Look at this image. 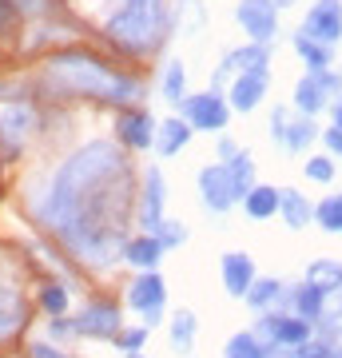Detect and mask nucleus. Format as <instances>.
<instances>
[{"mask_svg": "<svg viewBox=\"0 0 342 358\" xmlns=\"http://www.w3.org/2000/svg\"><path fill=\"white\" fill-rule=\"evenodd\" d=\"M318 136V128H315V115H299V120H294V124H287V128H283V148H287V152H303L306 143L315 140Z\"/></svg>", "mask_w": 342, "mask_h": 358, "instance_id": "obj_30", "label": "nucleus"}, {"mask_svg": "<svg viewBox=\"0 0 342 358\" xmlns=\"http://www.w3.org/2000/svg\"><path fill=\"white\" fill-rule=\"evenodd\" d=\"M140 179L143 183H140V192H136V223H140V231H155L167 219L164 171H159V167H148Z\"/></svg>", "mask_w": 342, "mask_h": 358, "instance_id": "obj_9", "label": "nucleus"}, {"mask_svg": "<svg viewBox=\"0 0 342 358\" xmlns=\"http://www.w3.org/2000/svg\"><path fill=\"white\" fill-rule=\"evenodd\" d=\"M227 176H231V187H235V199H243L255 187V159L247 152H239L235 159H227Z\"/></svg>", "mask_w": 342, "mask_h": 358, "instance_id": "obj_31", "label": "nucleus"}, {"mask_svg": "<svg viewBox=\"0 0 342 358\" xmlns=\"http://www.w3.org/2000/svg\"><path fill=\"white\" fill-rule=\"evenodd\" d=\"M330 124H334V128H342V92H339V100L330 103Z\"/></svg>", "mask_w": 342, "mask_h": 358, "instance_id": "obj_41", "label": "nucleus"}, {"mask_svg": "<svg viewBox=\"0 0 342 358\" xmlns=\"http://www.w3.org/2000/svg\"><path fill=\"white\" fill-rule=\"evenodd\" d=\"M306 279L315 282L318 291H339L342 287V263L339 259H315L311 267H306Z\"/></svg>", "mask_w": 342, "mask_h": 358, "instance_id": "obj_29", "label": "nucleus"}, {"mask_svg": "<svg viewBox=\"0 0 342 358\" xmlns=\"http://www.w3.org/2000/svg\"><path fill=\"white\" fill-rule=\"evenodd\" d=\"M271 4H275V8H287V4H294V0H271Z\"/></svg>", "mask_w": 342, "mask_h": 358, "instance_id": "obj_43", "label": "nucleus"}, {"mask_svg": "<svg viewBox=\"0 0 342 358\" xmlns=\"http://www.w3.org/2000/svg\"><path fill=\"white\" fill-rule=\"evenodd\" d=\"M187 143H191V128H187V120H183V115H167L164 124L155 128V152L164 155V159L179 155Z\"/></svg>", "mask_w": 342, "mask_h": 358, "instance_id": "obj_20", "label": "nucleus"}, {"mask_svg": "<svg viewBox=\"0 0 342 358\" xmlns=\"http://www.w3.org/2000/svg\"><path fill=\"white\" fill-rule=\"evenodd\" d=\"M127 358H152V355H143V350H140V355H127Z\"/></svg>", "mask_w": 342, "mask_h": 358, "instance_id": "obj_45", "label": "nucleus"}, {"mask_svg": "<svg viewBox=\"0 0 342 358\" xmlns=\"http://www.w3.org/2000/svg\"><path fill=\"white\" fill-rule=\"evenodd\" d=\"M124 307L131 310L148 331L159 327L164 315H167V282H164V275H159V271H140L136 279L127 282Z\"/></svg>", "mask_w": 342, "mask_h": 358, "instance_id": "obj_4", "label": "nucleus"}, {"mask_svg": "<svg viewBox=\"0 0 342 358\" xmlns=\"http://www.w3.org/2000/svg\"><path fill=\"white\" fill-rule=\"evenodd\" d=\"M148 334H152V331H148L143 322H140V327H120V334L112 338V346H120L124 355H140L143 346H148Z\"/></svg>", "mask_w": 342, "mask_h": 358, "instance_id": "obj_34", "label": "nucleus"}, {"mask_svg": "<svg viewBox=\"0 0 342 358\" xmlns=\"http://www.w3.org/2000/svg\"><path fill=\"white\" fill-rule=\"evenodd\" d=\"M219 275H223V291L231 299H243V294L251 291V282L259 279V271H255V259L247 251H227L223 263H219Z\"/></svg>", "mask_w": 342, "mask_h": 358, "instance_id": "obj_16", "label": "nucleus"}, {"mask_svg": "<svg viewBox=\"0 0 342 358\" xmlns=\"http://www.w3.org/2000/svg\"><path fill=\"white\" fill-rule=\"evenodd\" d=\"M339 92H342L339 72H330V68L306 72V76L299 80V88H294V108H299L303 115H318L322 108H327V96H339Z\"/></svg>", "mask_w": 342, "mask_h": 358, "instance_id": "obj_11", "label": "nucleus"}, {"mask_svg": "<svg viewBox=\"0 0 342 358\" xmlns=\"http://www.w3.org/2000/svg\"><path fill=\"white\" fill-rule=\"evenodd\" d=\"M44 338H48V343H56V346L76 343V322H72V315H60V319L44 322Z\"/></svg>", "mask_w": 342, "mask_h": 358, "instance_id": "obj_36", "label": "nucleus"}, {"mask_svg": "<svg viewBox=\"0 0 342 358\" xmlns=\"http://www.w3.org/2000/svg\"><path fill=\"white\" fill-rule=\"evenodd\" d=\"M315 223L330 235H342V192L339 195H327L322 203H315Z\"/></svg>", "mask_w": 342, "mask_h": 358, "instance_id": "obj_33", "label": "nucleus"}, {"mask_svg": "<svg viewBox=\"0 0 342 358\" xmlns=\"http://www.w3.org/2000/svg\"><path fill=\"white\" fill-rule=\"evenodd\" d=\"M179 115L187 120L191 131H223L231 124V103L223 92L207 88V92H195L187 100L179 103Z\"/></svg>", "mask_w": 342, "mask_h": 358, "instance_id": "obj_6", "label": "nucleus"}, {"mask_svg": "<svg viewBox=\"0 0 342 358\" xmlns=\"http://www.w3.org/2000/svg\"><path fill=\"white\" fill-rule=\"evenodd\" d=\"M259 64H266V44H247V48H235V52H227V60L219 64V80L235 76V72H243V68H259Z\"/></svg>", "mask_w": 342, "mask_h": 358, "instance_id": "obj_27", "label": "nucleus"}, {"mask_svg": "<svg viewBox=\"0 0 342 358\" xmlns=\"http://www.w3.org/2000/svg\"><path fill=\"white\" fill-rule=\"evenodd\" d=\"M44 80L56 96H80V100H100L112 108H131L143 100V80L131 72H120L104 56L88 48H60L44 60Z\"/></svg>", "mask_w": 342, "mask_h": 358, "instance_id": "obj_2", "label": "nucleus"}, {"mask_svg": "<svg viewBox=\"0 0 342 358\" xmlns=\"http://www.w3.org/2000/svg\"><path fill=\"white\" fill-rule=\"evenodd\" d=\"M152 235L164 243V251H176V247L187 243V223H179V219H164V223H159Z\"/></svg>", "mask_w": 342, "mask_h": 358, "instance_id": "obj_35", "label": "nucleus"}, {"mask_svg": "<svg viewBox=\"0 0 342 358\" xmlns=\"http://www.w3.org/2000/svg\"><path fill=\"white\" fill-rule=\"evenodd\" d=\"M32 128V108H4L0 112V143H4V159L24 152V136Z\"/></svg>", "mask_w": 342, "mask_h": 358, "instance_id": "obj_17", "label": "nucleus"}, {"mask_svg": "<svg viewBox=\"0 0 342 358\" xmlns=\"http://www.w3.org/2000/svg\"><path fill=\"white\" fill-rule=\"evenodd\" d=\"M72 322H76V338L112 343L115 334H120V327H124V307H120L115 299H108V294H96V299H88V303L72 315Z\"/></svg>", "mask_w": 342, "mask_h": 358, "instance_id": "obj_5", "label": "nucleus"}, {"mask_svg": "<svg viewBox=\"0 0 342 358\" xmlns=\"http://www.w3.org/2000/svg\"><path fill=\"white\" fill-rule=\"evenodd\" d=\"M13 20H16V0H0V40L13 28Z\"/></svg>", "mask_w": 342, "mask_h": 358, "instance_id": "obj_38", "label": "nucleus"}, {"mask_svg": "<svg viewBox=\"0 0 342 358\" xmlns=\"http://www.w3.org/2000/svg\"><path fill=\"white\" fill-rule=\"evenodd\" d=\"M283 291H287V287H283V279H255L251 291L243 294V303H247L255 315H271V307L283 299Z\"/></svg>", "mask_w": 342, "mask_h": 358, "instance_id": "obj_25", "label": "nucleus"}, {"mask_svg": "<svg viewBox=\"0 0 342 358\" xmlns=\"http://www.w3.org/2000/svg\"><path fill=\"white\" fill-rule=\"evenodd\" d=\"M294 52H299V60H303L311 72H322V68H330V60H334L330 44H318V40L303 36V32H294Z\"/></svg>", "mask_w": 342, "mask_h": 358, "instance_id": "obj_28", "label": "nucleus"}, {"mask_svg": "<svg viewBox=\"0 0 342 358\" xmlns=\"http://www.w3.org/2000/svg\"><path fill=\"white\" fill-rule=\"evenodd\" d=\"M334 327H342V307H339V315H334Z\"/></svg>", "mask_w": 342, "mask_h": 358, "instance_id": "obj_44", "label": "nucleus"}, {"mask_svg": "<svg viewBox=\"0 0 342 358\" xmlns=\"http://www.w3.org/2000/svg\"><path fill=\"white\" fill-rule=\"evenodd\" d=\"M195 331H199V319H195L187 307H179L176 315L167 319V334H171L167 343H171V350H176V355H191V350H195Z\"/></svg>", "mask_w": 342, "mask_h": 358, "instance_id": "obj_22", "label": "nucleus"}, {"mask_svg": "<svg viewBox=\"0 0 342 358\" xmlns=\"http://www.w3.org/2000/svg\"><path fill=\"white\" fill-rule=\"evenodd\" d=\"M68 358H76V355H68Z\"/></svg>", "mask_w": 342, "mask_h": 358, "instance_id": "obj_47", "label": "nucleus"}, {"mask_svg": "<svg viewBox=\"0 0 342 358\" xmlns=\"http://www.w3.org/2000/svg\"><path fill=\"white\" fill-rule=\"evenodd\" d=\"M322 143H327L334 155H342V128H334V124H330V128L322 131Z\"/></svg>", "mask_w": 342, "mask_h": 358, "instance_id": "obj_39", "label": "nucleus"}, {"mask_svg": "<svg viewBox=\"0 0 342 358\" xmlns=\"http://www.w3.org/2000/svg\"><path fill=\"white\" fill-rule=\"evenodd\" d=\"M124 4H143V8H159L164 0H124Z\"/></svg>", "mask_w": 342, "mask_h": 358, "instance_id": "obj_42", "label": "nucleus"}, {"mask_svg": "<svg viewBox=\"0 0 342 358\" xmlns=\"http://www.w3.org/2000/svg\"><path fill=\"white\" fill-rule=\"evenodd\" d=\"M334 358H342V355H334Z\"/></svg>", "mask_w": 342, "mask_h": 358, "instance_id": "obj_48", "label": "nucleus"}, {"mask_svg": "<svg viewBox=\"0 0 342 358\" xmlns=\"http://www.w3.org/2000/svg\"><path fill=\"white\" fill-rule=\"evenodd\" d=\"M239 203H243V211H247V219H255V223L275 219L279 215V187H271V183H255Z\"/></svg>", "mask_w": 342, "mask_h": 358, "instance_id": "obj_21", "label": "nucleus"}, {"mask_svg": "<svg viewBox=\"0 0 342 358\" xmlns=\"http://www.w3.org/2000/svg\"><path fill=\"white\" fill-rule=\"evenodd\" d=\"M266 84H271V72H266V64L235 72V76H231V84H227L231 112H255V108L263 103V96H266Z\"/></svg>", "mask_w": 342, "mask_h": 358, "instance_id": "obj_13", "label": "nucleus"}, {"mask_svg": "<svg viewBox=\"0 0 342 358\" xmlns=\"http://www.w3.org/2000/svg\"><path fill=\"white\" fill-rule=\"evenodd\" d=\"M235 20L251 36V44H271V40L279 36V8L271 0H239Z\"/></svg>", "mask_w": 342, "mask_h": 358, "instance_id": "obj_10", "label": "nucleus"}, {"mask_svg": "<svg viewBox=\"0 0 342 358\" xmlns=\"http://www.w3.org/2000/svg\"><path fill=\"white\" fill-rule=\"evenodd\" d=\"M243 148L235 140H219V164H227V159H235V155H239Z\"/></svg>", "mask_w": 342, "mask_h": 358, "instance_id": "obj_40", "label": "nucleus"}, {"mask_svg": "<svg viewBox=\"0 0 342 358\" xmlns=\"http://www.w3.org/2000/svg\"><path fill=\"white\" fill-rule=\"evenodd\" d=\"M171 32V16L167 8H143V4H124L120 13H112L104 20V36L112 40L115 52L124 56H152L159 52V44Z\"/></svg>", "mask_w": 342, "mask_h": 358, "instance_id": "obj_3", "label": "nucleus"}, {"mask_svg": "<svg viewBox=\"0 0 342 358\" xmlns=\"http://www.w3.org/2000/svg\"><path fill=\"white\" fill-rule=\"evenodd\" d=\"M275 350L259 338L255 331H239V334H231L227 346H223V358H271Z\"/></svg>", "mask_w": 342, "mask_h": 358, "instance_id": "obj_26", "label": "nucleus"}, {"mask_svg": "<svg viewBox=\"0 0 342 358\" xmlns=\"http://www.w3.org/2000/svg\"><path fill=\"white\" fill-rule=\"evenodd\" d=\"M159 92H164V100L176 103V108L187 100V68L179 64V60H171V64L164 68V88Z\"/></svg>", "mask_w": 342, "mask_h": 358, "instance_id": "obj_32", "label": "nucleus"}, {"mask_svg": "<svg viewBox=\"0 0 342 358\" xmlns=\"http://www.w3.org/2000/svg\"><path fill=\"white\" fill-rule=\"evenodd\" d=\"M36 307L44 319H60V315H72V291H68V282L60 279H48L40 287L36 294Z\"/></svg>", "mask_w": 342, "mask_h": 358, "instance_id": "obj_23", "label": "nucleus"}, {"mask_svg": "<svg viewBox=\"0 0 342 358\" xmlns=\"http://www.w3.org/2000/svg\"><path fill=\"white\" fill-rule=\"evenodd\" d=\"M306 179L311 183H330L334 179V159L330 155H311L306 159Z\"/></svg>", "mask_w": 342, "mask_h": 358, "instance_id": "obj_37", "label": "nucleus"}, {"mask_svg": "<svg viewBox=\"0 0 342 358\" xmlns=\"http://www.w3.org/2000/svg\"><path fill=\"white\" fill-rule=\"evenodd\" d=\"M155 115L140 103H131V108H120L115 115V143L124 148V152H148L155 148Z\"/></svg>", "mask_w": 342, "mask_h": 358, "instance_id": "obj_8", "label": "nucleus"}, {"mask_svg": "<svg viewBox=\"0 0 342 358\" xmlns=\"http://www.w3.org/2000/svg\"><path fill=\"white\" fill-rule=\"evenodd\" d=\"M291 315L306 319L311 327H315V322H322V319H327V291H318L311 279H303L291 291Z\"/></svg>", "mask_w": 342, "mask_h": 358, "instance_id": "obj_19", "label": "nucleus"}, {"mask_svg": "<svg viewBox=\"0 0 342 358\" xmlns=\"http://www.w3.org/2000/svg\"><path fill=\"white\" fill-rule=\"evenodd\" d=\"M159 259H164V243L155 239L152 231H140L124 243V263L136 271H159Z\"/></svg>", "mask_w": 342, "mask_h": 358, "instance_id": "obj_18", "label": "nucleus"}, {"mask_svg": "<svg viewBox=\"0 0 342 358\" xmlns=\"http://www.w3.org/2000/svg\"><path fill=\"white\" fill-rule=\"evenodd\" d=\"M28 319H32V303L24 299V291L0 279V346L20 338L28 331Z\"/></svg>", "mask_w": 342, "mask_h": 358, "instance_id": "obj_12", "label": "nucleus"}, {"mask_svg": "<svg viewBox=\"0 0 342 358\" xmlns=\"http://www.w3.org/2000/svg\"><path fill=\"white\" fill-rule=\"evenodd\" d=\"M299 32L318 40V44H339L342 40V0H315Z\"/></svg>", "mask_w": 342, "mask_h": 358, "instance_id": "obj_14", "label": "nucleus"}, {"mask_svg": "<svg viewBox=\"0 0 342 358\" xmlns=\"http://www.w3.org/2000/svg\"><path fill=\"white\" fill-rule=\"evenodd\" d=\"M199 199H203V207L215 211V215H223V211H231V207L239 203V199H235V187H231L227 164H207L199 171Z\"/></svg>", "mask_w": 342, "mask_h": 358, "instance_id": "obj_15", "label": "nucleus"}, {"mask_svg": "<svg viewBox=\"0 0 342 358\" xmlns=\"http://www.w3.org/2000/svg\"><path fill=\"white\" fill-rule=\"evenodd\" d=\"M32 219L80 267L112 271L124 259L136 219L131 152H124L115 140L80 143L36 187Z\"/></svg>", "mask_w": 342, "mask_h": 358, "instance_id": "obj_1", "label": "nucleus"}, {"mask_svg": "<svg viewBox=\"0 0 342 358\" xmlns=\"http://www.w3.org/2000/svg\"><path fill=\"white\" fill-rule=\"evenodd\" d=\"M0 164H4V143H0Z\"/></svg>", "mask_w": 342, "mask_h": 358, "instance_id": "obj_46", "label": "nucleus"}, {"mask_svg": "<svg viewBox=\"0 0 342 358\" xmlns=\"http://www.w3.org/2000/svg\"><path fill=\"white\" fill-rule=\"evenodd\" d=\"M279 215H283V223H287V227L303 231L306 223H315V203H306L299 192L283 187V192H279Z\"/></svg>", "mask_w": 342, "mask_h": 358, "instance_id": "obj_24", "label": "nucleus"}, {"mask_svg": "<svg viewBox=\"0 0 342 358\" xmlns=\"http://www.w3.org/2000/svg\"><path fill=\"white\" fill-rule=\"evenodd\" d=\"M255 334L263 338L271 350H294V346H303L315 338V327L299 315H259V327Z\"/></svg>", "mask_w": 342, "mask_h": 358, "instance_id": "obj_7", "label": "nucleus"}]
</instances>
